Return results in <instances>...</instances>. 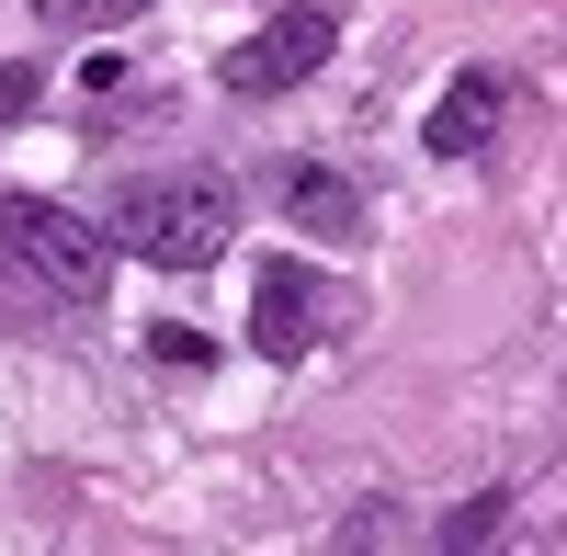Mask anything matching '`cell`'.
Returning <instances> with one entry per match:
<instances>
[{
	"instance_id": "6da1fadb",
	"label": "cell",
	"mask_w": 567,
	"mask_h": 556,
	"mask_svg": "<svg viewBox=\"0 0 567 556\" xmlns=\"http://www.w3.org/2000/svg\"><path fill=\"white\" fill-rule=\"evenodd\" d=\"M103 239L159 261V272H205L227 239H239V205H227V182H194V171H159V182H125L103 205Z\"/></svg>"
},
{
	"instance_id": "5b68a950",
	"label": "cell",
	"mask_w": 567,
	"mask_h": 556,
	"mask_svg": "<svg viewBox=\"0 0 567 556\" xmlns=\"http://www.w3.org/2000/svg\"><path fill=\"white\" fill-rule=\"evenodd\" d=\"M272 205H284L296 239H363V194H352V171H329V159H284Z\"/></svg>"
},
{
	"instance_id": "52a82bcc",
	"label": "cell",
	"mask_w": 567,
	"mask_h": 556,
	"mask_svg": "<svg viewBox=\"0 0 567 556\" xmlns=\"http://www.w3.org/2000/svg\"><path fill=\"white\" fill-rule=\"evenodd\" d=\"M136 12H148V0H34V23H58V34H114Z\"/></svg>"
},
{
	"instance_id": "7a4b0ae2",
	"label": "cell",
	"mask_w": 567,
	"mask_h": 556,
	"mask_svg": "<svg viewBox=\"0 0 567 556\" xmlns=\"http://www.w3.org/2000/svg\"><path fill=\"white\" fill-rule=\"evenodd\" d=\"M0 250H12L45 296H69V307L114 285V239H103V216L45 205V194H0Z\"/></svg>"
},
{
	"instance_id": "9c48e42d",
	"label": "cell",
	"mask_w": 567,
	"mask_h": 556,
	"mask_svg": "<svg viewBox=\"0 0 567 556\" xmlns=\"http://www.w3.org/2000/svg\"><path fill=\"white\" fill-rule=\"evenodd\" d=\"M23 103H34V69H0V125H12Z\"/></svg>"
},
{
	"instance_id": "8992f818",
	"label": "cell",
	"mask_w": 567,
	"mask_h": 556,
	"mask_svg": "<svg viewBox=\"0 0 567 556\" xmlns=\"http://www.w3.org/2000/svg\"><path fill=\"white\" fill-rule=\"evenodd\" d=\"M488 136H499V80H488V69H465L443 103H432V148H443V159H477Z\"/></svg>"
},
{
	"instance_id": "ba28073f",
	"label": "cell",
	"mask_w": 567,
	"mask_h": 556,
	"mask_svg": "<svg viewBox=\"0 0 567 556\" xmlns=\"http://www.w3.org/2000/svg\"><path fill=\"white\" fill-rule=\"evenodd\" d=\"M499 512H511V500H499V488H488V500H465V512L443 523V545H488V534H499Z\"/></svg>"
},
{
	"instance_id": "3957f363",
	"label": "cell",
	"mask_w": 567,
	"mask_h": 556,
	"mask_svg": "<svg viewBox=\"0 0 567 556\" xmlns=\"http://www.w3.org/2000/svg\"><path fill=\"white\" fill-rule=\"evenodd\" d=\"M329 45H341V23H329L318 0H296V12H272L239 58H227V91H239V103H272V91H296V80L329 69Z\"/></svg>"
},
{
	"instance_id": "277c9868",
	"label": "cell",
	"mask_w": 567,
	"mask_h": 556,
	"mask_svg": "<svg viewBox=\"0 0 567 556\" xmlns=\"http://www.w3.org/2000/svg\"><path fill=\"white\" fill-rule=\"evenodd\" d=\"M318 318H329V285H318L307 261H272L261 296H250V341L272 363H296V352H318Z\"/></svg>"
}]
</instances>
